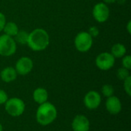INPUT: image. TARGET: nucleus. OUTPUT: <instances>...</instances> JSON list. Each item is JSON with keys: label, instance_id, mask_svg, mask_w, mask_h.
<instances>
[{"label": "nucleus", "instance_id": "obj_17", "mask_svg": "<svg viewBox=\"0 0 131 131\" xmlns=\"http://www.w3.org/2000/svg\"><path fill=\"white\" fill-rule=\"evenodd\" d=\"M101 93L105 97H110L114 95V88L111 84H104L101 88Z\"/></svg>", "mask_w": 131, "mask_h": 131}, {"label": "nucleus", "instance_id": "obj_18", "mask_svg": "<svg viewBox=\"0 0 131 131\" xmlns=\"http://www.w3.org/2000/svg\"><path fill=\"white\" fill-rule=\"evenodd\" d=\"M130 70H127L125 68H120L117 71V77L121 81H124L128 77H130Z\"/></svg>", "mask_w": 131, "mask_h": 131}, {"label": "nucleus", "instance_id": "obj_22", "mask_svg": "<svg viewBox=\"0 0 131 131\" xmlns=\"http://www.w3.org/2000/svg\"><path fill=\"white\" fill-rule=\"evenodd\" d=\"M8 99V97L7 93L4 90L0 89V104H5Z\"/></svg>", "mask_w": 131, "mask_h": 131}, {"label": "nucleus", "instance_id": "obj_4", "mask_svg": "<svg viewBox=\"0 0 131 131\" xmlns=\"http://www.w3.org/2000/svg\"><path fill=\"white\" fill-rule=\"evenodd\" d=\"M93 39L88 31H81L74 38V47L80 52H87L93 45Z\"/></svg>", "mask_w": 131, "mask_h": 131}, {"label": "nucleus", "instance_id": "obj_9", "mask_svg": "<svg viewBox=\"0 0 131 131\" xmlns=\"http://www.w3.org/2000/svg\"><path fill=\"white\" fill-rule=\"evenodd\" d=\"M101 103V94L96 91H88L84 97V104L89 110L97 109Z\"/></svg>", "mask_w": 131, "mask_h": 131}, {"label": "nucleus", "instance_id": "obj_21", "mask_svg": "<svg viewBox=\"0 0 131 131\" xmlns=\"http://www.w3.org/2000/svg\"><path fill=\"white\" fill-rule=\"evenodd\" d=\"M88 32V34H89L93 38H97V37L99 35V34H100V30H99V28H98L97 26H94H94H91V27L89 28Z\"/></svg>", "mask_w": 131, "mask_h": 131}, {"label": "nucleus", "instance_id": "obj_6", "mask_svg": "<svg viewBox=\"0 0 131 131\" xmlns=\"http://www.w3.org/2000/svg\"><path fill=\"white\" fill-rule=\"evenodd\" d=\"M115 59L111 52H102L97 56L95 64L101 71H108L114 66Z\"/></svg>", "mask_w": 131, "mask_h": 131}, {"label": "nucleus", "instance_id": "obj_3", "mask_svg": "<svg viewBox=\"0 0 131 131\" xmlns=\"http://www.w3.org/2000/svg\"><path fill=\"white\" fill-rule=\"evenodd\" d=\"M5 109L8 115L17 117L24 113L25 110V104L21 99L18 97H12L8 99V101L5 102Z\"/></svg>", "mask_w": 131, "mask_h": 131}, {"label": "nucleus", "instance_id": "obj_14", "mask_svg": "<svg viewBox=\"0 0 131 131\" xmlns=\"http://www.w3.org/2000/svg\"><path fill=\"white\" fill-rule=\"evenodd\" d=\"M111 53L115 58H121L126 55L127 48L124 45L121 43H115L111 47Z\"/></svg>", "mask_w": 131, "mask_h": 131}, {"label": "nucleus", "instance_id": "obj_7", "mask_svg": "<svg viewBox=\"0 0 131 131\" xmlns=\"http://www.w3.org/2000/svg\"><path fill=\"white\" fill-rule=\"evenodd\" d=\"M92 15L96 21L99 23H104L109 18L110 8L106 3L98 2L93 7Z\"/></svg>", "mask_w": 131, "mask_h": 131}, {"label": "nucleus", "instance_id": "obj_15", "mask_svg": "<svg viewBox=\"0 0 131 131\" xmlns=\"http://www.w3.org/2000/svg\"><path fill=\"white\" fill-rule=\"evenodd\" d=\"M18 30H19V28H18L17 24L13 21L6 22L4 26V28H3V31H4L5 35H7L12 38H14L15 35L18 33Z\"/></svg>", "mask_w": 131, "mask_h": 131}, {"label": "nucleus", "instance_id": "obj_19", "mask_svg": "<svg viewBox=\"0 0 131 131\" xmlns=\"http://www.w3.org/2000/svg\"><path fill=\"white\" fill-rule=\"evenodd\" d=\"M124 89L128 96L131 95V77H128L124 81Z\"/></svg>", "mask_w": 131, "mask_h": 131}, {"label": "nucleus", "instance_id": "obj_13", "mask_svg": "<svg viewBox=\"0 0 131 131\" xmlns=\"http://www.w3.org/2000/svg\"><path fill=\"white\" fill-rule=\"evenodd\" d=\"M33 99L39 105L48 101V93L45 88H38L33 92Z\"/></svg>", "mask_w": 131, "mask_h": 131}, {"label": "nucleus", "instance_id": "obj_26", "mask_svg": "<svg viewBox=\"0 0 131 131\" xmlns=\"http://www.w3.org/2000/svg\"><path fill=\"white\" fill-rule=\"evenodd\" d=\"M0 131H3V127H2V125L0 124Z\"/></svg>", "mask_w": 131, "mask_h": 131}, {"label": "nucleus", "instance_id": "obj_23", "mask_svg": "<svg viewBox=\"0 0 131 131\" xmlns=\"http://www.w3.org/2000/svg\"><path fill=\"white\" fill-rule=\"evenodd\" d=\"M6 23V18H5V15L0 12V32L3 31V28H4V26Z\"/></svg>", "mask_w": 131, "mask_h": 131}, {"label": "nucleus", "instance_id": "obj_12", "mask_svg": "<svg viewBox=\"0 0 131 131\" xmlns=\"http://www.w3.org/2000/svg\"><path fill=\"white\" fill-rule=\"evenodd\" d=\"M18 74L13 67H6L0 72V78L2 81L5 83H10L14 81L17 78Z\"/></svg>", "mask_w": 131, "mask_h": 131}, {"label": "nucleus", "instance_id": "obj_8", "mask_svg": "<svg viewBox=\"0 0 131 131\" xmlns=\"http://www.w3.org/2000/svg\"><path fill=\"white\" fill-rule=\"evenodd\" d=\"M34 63L31 58L28 57H21L20 58L15 64V71L18 74L20 75H27L33 69Z\"/></svg>", "mask_w": 131, "mask_h": 131}, {"label": "nucleus", "instance_id": "obj_16", "mask_svg": "<svg viewBox=\"0 0 131 131\" xmlns=\"http://www.w3.org/2000/svg\"><path fill=\"white\" fill-rule=\"evenodd\" d=\"M29 33L27 32L25 30H18V33L13 38L16 44H20L22 45H27Z\"/></svg>", "mask_w": 131, "mask_h": 131}, {"label": "nucleus", "instance_id": "obj_11", "mask_svg": "<svg viewBox=\"0 0 131 131\" xmlns=\"http://www.w3.org/2000/svg\"><path fill=\"white\" fill-rule=\"evenodd\" d=\"M107 111L112 115L118 114L122 110V104L121 100L116 96H111L107 97L105 104Z\"/></svg>", "mask_w": 131, "mask_h": 131}, {"label": "nucleus", "instance_id": "obj_1", "mask_svg": "<svg viewBox=\"0 0 131 131\" xmlns=\"http://www.w3.org/2000/svg\"><path fill=\"white\" fill-rule=\"evenodd\" d=\"M49 43V35L44 28H35L28 35L27 45L34 51H41L45 50L48 47Z\"/></svg>", "mask_w": 131, "mask_h": 131}, {"label": "nucleus", "instance_id": "obj_5", "mask_svg": "<svg viewBox=\"0 0 131 131\" xmlns=\"http://www.w3.org/2000/svg\"><path fill=\"white\" fill-rule=\"evenodd\" d=\"M17 44L12 37L7 35H0V55L9 57L16 52Z\"/></svg>", "mask_w": 131, "mask_h": 131}, {"label": "nucleus", "instance_id": "obj_24", "mask_svg": "<svg viewBox=\"0 0 131 131\" xmlns=\"http://www.w3.org/2000/svg\"><path fill=\"white\" fill-rule=\"evenodd\" d=\"M127 30L128 33H129V34H130L131 33V21L130 20V21L127 22Z\"/></svg>", "mask_w": 131, "mask_h": 131}, {"label": "nucleus", "instance_id": "obj_20", "mask_svg": "<svg viewBox=\"0 0 131 131\" xmlns=\"http://www.w3.org/2000/svg\"><path fill=\"white\" fill-rule=\"evenodd\" d=\"M122 67L130 70L131 68V57L130 55H124L122 58Z\"/></svg>", "mask_w": 131, "mask_h": 131}, {"label": "nucleus", "instance_id": "obj_2", "mask_svg": "<svg viewBox=\"0 0 131 131\" xmlns=\"http://www.w3.org/2000/svg\"><path fill=\"white\" fill-rule=\"evenodd\" d=\"M58 116L57 108L50 102L39 105L36 111V121L41 126H48L53 123Z\"/></svg>", "mask_w": 131, "mask_h": 131}, {"label": "nucleus", "instance_id": "obj_25", "mask_svg": "<svg viewBox=\"0 0 131 131\" xmlns=\"http://www.w3.org/2000/svg\"><path fill=\"white\" fill-rule=\"evenodd\" d=\"M103 1H104L103 2H104L106 4H112V3L116 2L117 0H103Z\"/></svg>", "mask_w": 131, "mask_h": 131}, {"label": "nucleus", "instance_id": "obj_10", "mask_svg": "<svg viewBox=\"0 0 131 131\" xmlns=\"http://www.w3.org/2000/svg\"><path fill=\"white\" fill-rule=\"evenodd\" d=\"M73 131H88L90 129V121L84 115H77L71 124Z\"/></svg>", "mask_w": 131, "mask_h": 131}]
</instances>
